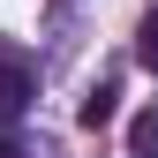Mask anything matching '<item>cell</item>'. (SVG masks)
<instances>
[{
  "label": "cell",
  "mask_w": 158,
  "mask_h": 158,
  "mask_svg": "<svg viewBox=\"0 0 158 158\" xmlns=\"http://www.w3.org/2000/svg\"><path fill=\"white\" fill-rule=\"evenodd\" d=\"M30 98H38V68H30L15 45H0V121L30 113Z\"/></svg>",
  "instance_id": "6da1fadb"
},
{
  "label": "cell",
  "mask_w": 158,
  "mask_h": 158,
  "mask_svg": "<svg viewBox=\"0 0 158 158\" xmlns=\"http://www.w3.org/2000/svg\"><path fill=\"white\" fill-rule=\"evenodd\" d=\"M113 113H121V83H113V75H106V83H90V98H83V106H75V121H83V128H106Z\"/></svg>",
  "instance_id": "7a4b0ae2"
},
{
  "label": "cell",
  "mask_w": 158,
  "mask_h": 158,
  "mask_svg": "<svg viewBox=\"0 0 158 158\" xmlns=\"http://www.w3.org/2000/svg\"><path fill=\"white\" fill-rule=\"evenodd\" d=\"M128 158H158V106H143L128 121Z\"/></svg>",
  "instance_id": "3957f363"
},
{
  "label": "cell",
  "mask_w": 158,
  "mask_h": 158,
  "mask_svg": "<svg viewBox=\"0 0 158 158\" xmlns=\"http://www.w3.org/2000/svg\"><path fill=\"white\" fill-rule=\"evenodd\" d=\"M135 60H143V68L158 75V8L143 15V23H135Z\"/></svg>",
  "instance_id": "277c9868"
},
{
  "label": "cell",
  "mask_w": 158,
  "mask_h": 158,
  "mask_svg": "<svg viewBox=\"0 0 158 158\" xmlns=\"http://www.w3.org/2000/svg\"><path fill=\"white\" fill-rule=\"evenodd\" d=\"M0 158H23V151H8V143H0Z\"/></svg>",
  "instance_id": "5b68a950"
}]
</instances>
